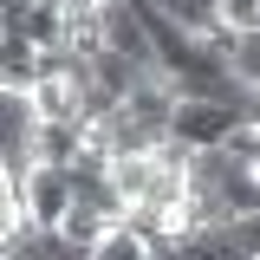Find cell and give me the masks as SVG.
Instances as JSON below:
<instances>
[{
    "label": "cell",
    "instance_id": "6da1fadb",
    "mask_svg": "<svg viewBox=\"0 0 260 260\" xmlns=\"http://www.w3.org/2000/svg\"><path fill=\"white\" fill-rule=\"evenodd\" d=\"M234 130H241V104H215V98H182L169 117V137L189 150H221Z\"/></svg>",
    "mask_w": 260,
    "mask_h": 260
},
{
    "label": "cell",
    "instance_id": "7a4b0ae2",
    "mask_svg": "<svg viewBox=\"0 0 260 260\" xmlns=\"http://www.w3.org/2000/svg\"><path fill=\"white\" fill-rule=\"evenodd\" d=\"M72 202H78L72 169H46V162H32L26 176H20V208H26L32 228H59L65 215H72Z\"/></svg>",
    "mask_w": 260,
    "mask_h": 260
},
{
    "label": "cell",
    "instance_id": "3957f363",
    "mask_svg": "<svg viewBox=\"0 0 260 260\" xmlns=\"http://www.w3.org/2000/svg\"><path fill=\"white\" fill-rule=\"evenodd\" d=\"M26 156L46 162V169H72V162L85 156V117H52V124H32Z\"/></svg>",
    "mask_w": 260,
    "mask_h": 260
},
{
    "label": "cell",
    "instance_id": "277c9868",
    "mask_svg": "<svg viewBox=\"0 0 260 260\" xmlns=\"http://www.w3.org/2000/svg\"><path fill=\"white\" fill-rule=\"evenodd\" d=\"M39 72H46V52L32 46L26 32H0V85L7 91H32Z\"/></svg>",
    "mask_w": 260,
    "mask_h": 260
},
{
    "label": "cell",
    "instance_id": "5b68a950",
    "mask_svg": "<svg viewBox=\"0 0 260 260\" xmlns=\"http://www.w3.org/2000/svg\"><path fill=\"white\" fill-rule=\"evenodd\" d=\"M78 85L72 78H39L26 91V111H32V124H52V117H78Z\"/></svg>",
    "mask_w": 260,
    "mask_h": 260
},
{
    "label": "cell",
    "instance_id": "8992f818",
    "mask_svg": "<svg viewBox=\"0 0 260 260\" xmlns=\"http://www.w3.org/2000/svg\"><path fill=\"white\" fill-rule=\"evenodd\" d=\"M111 182H117V195H124V208L150 202V189H156V156H117L111 162Z\"/></svg>",
    "mask_w": 260,
    "mask_h": 260
},
{
    "label": "cell",
    "instance_id": "52a82bcc",
    "mask_svg": "<svg viewBox=\"0 0 260 260\" xmlns=\"http://www.w3.org/2000/svg\"><path fill=\"white\" fill-rule=\"evenodd\" d=\"M13 32H26L39 52H59V46H65V0H39V7H32Z\"/></svg>",
    "mask_w": 260,
    "mask_h": 260
},
{
    "label": "cell",
    "instance_id": "ba28073f",
    "mask_svg": "<svg viewBox=\"0 0 260 260\" xmlns=\"http://www.w3.org/2000/svg\"><path fill=\"white\" fill-rule=\"evenodd\" d=\"M91 260H150V241H143L130 221H117V228H111V234L91 247Z\"/></svg>",
    "mask_w": 260,
    "mask_h": 260
},
{
    "label": "cell",
    "instance_id": "9c48e42d",
    "mask_svg": "<svg viewBox=\"0 0 260 260\" xmlns=\"http://www.w3.org/2000/svg\"><path fill=\"white\" fill-rule=\"evenodd\" d=\"M169 20H182L189 32H215L221 26V0H156Z\"/></svg>",
    "mask_w": 260,
    "mask_h": 260
},
{
    "label": "cell",
    "instance_id": "30bf717a",
    "mask_svg": "<svg viewBox=\"0 0 260 260\" xmlns=\"http://www.w3.org/2000/svg\"><path fill=\"white\" fill-rule=\"evenodd\" d=\"M221 26L228 32H254L260 26V0H221Z\"/></svg>",
    "mask_w": 260,
    "mask_h": 260
},
{
    "label": "cell",
    "instance_id": "8fae6325",
    "mask_svg": "<svg viewBox=\"0 0 260 260\" xmlns=\"http://www.w3.org/2000/svg\"><path fill=\"white\" fill-rule=\"evenodd\" d=\"M150 260H182V247H150Z\"/></svg>",
    "mask_w": 260,
    "mask_h": 260
},
{
    "label": "cell",
    "instance_id": "7c38bea8",
    "mask_svg": "<svg viewBox=\"0 0 260 260\" xmlns=\"http://www.w3.org/2000/svg\"><path fill=\"white\" fill-rule=\"evenodd\" d=\"M0 91H7V85H0Z\"/></svg>",
    "mask_w": 260,
    "mask_h": 260
}]
</instances>
